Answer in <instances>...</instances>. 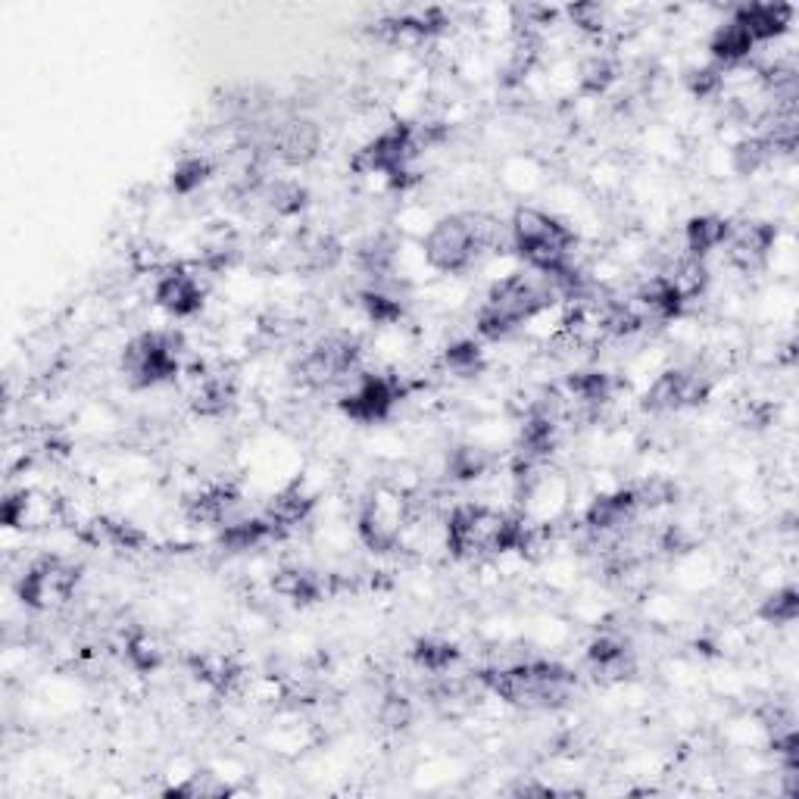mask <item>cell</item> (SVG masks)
I'll list each match as a JSON object with an SVG mask.
<instances>
[{
    "label": "cell",
    "mask_w": 799,
    "mask_h": 799,
    "mask_svg": "<svg viewBox=\"0 0 799 799\" xmlns=\"http://www.w3.org/2000/svg\"><path fill=\"white\" fill-rule=\"evenodd\" d=\"M447 366H450L453 372H459V375H472V372H478V366H481V350H478V344H472V341L453 344V347L447 350Z\"/></svg>",
    "instance_id": "obj_37"
},
{
    "label": "cell",
    "mask_w": 799,
    "mask_h": 799,
    "mask_svg": "<svg viewBox=\"0 0 799 799\" xmlns=\"http://www.w3.org/2000/svg\"><path fill=\"white\" fill-rule=\"evenodd\" d=\"M728 231L731 225L725 219H718V216H697V219H690L687 222V231H684V241H687V250L693 260H700V256H706L709 250L721 247L728 238Z\"/></svg>",
    "instance_id": "obj_18"
},
{
    "label": "cell",
    "mask_w": 799,
    "mask_h": 799,
    "mask_svg": "<svg viewBox=\"0 0 799 799\" xmlns=\"http://www.w3.org/2000/svg\"><path fill=\"white\" fill-rule=\"evenodd\" d=\"M79 584V569L63 559H41L25 572L19 584V597L32 609H57L63 606Z\"/></svg>",
    "instance_id": "obj_7"
},
{
    "label": "cell",
    "mask_w": 799,
    "mask_h": 799,
    "mask_svg": "<svg viewBox=\"0 0 799 799\" xmlns=\"http://www.w3.org/2000/svg\"><path fill=\"white\" fill-rule=\"evenodd\" d=\"M790 16L793 10L787 4H750V7H740L734 19L753 35V41H768L787 29Z\"/></svg>",
    "instance_id": "obj_16"
},
{
    "label": "cell",
    "mask_w": 799,
    "mask_h": 799,
    "mask_svg": "<svg viewBox=\"0 0 799 799\" xmlns=\"http://www.w3.org/2000/svg\"><path fill=\"white\" fill-rule=\"evenodd\" d=\"M690 88H693V94H700V97L718 91V88H721V72H718V69H700V72H693Z\"/></svg>",
    "instance_id": "obj_43"
},
{
    "label": "cell",
    "mask_w": 799,
    "mask_h": 799,
    "mask_svg": "<svg viewBox=\"0 0 799 799\" xmlns=\"http://www.w3.org/2000/svg\"><path fill=\"white\" fill-rule=\"evenodd\" d=\"M759 615L765 618V622H771V625H790V622H796V615H799L796 590L793 587H784V590H778V594H771L762 603Z\"/></svg>",
    "instance_id": "obj_27"
},
{
    "label": "cell",
    "mask_w": 799,
    "mask_h": 799,
    "mask_svg": "<svg viewBox=\"0 0 799 799\" xmlns=\"http://www.w3.org/2000/svg\"><path fill=\"white\" fill-rule=\"evenodd\" d=\"M553 431H556L553 419H547V416H534V419L525 425V431H522V444H525V450H531V453H547V450L553 447Z\"/></svg>",
    "instance_id": "obj_34"
},
{
    "label": "cell",
    "mask_w": 799,
    "mask_h": 799,
    "mask_svg": "<svg viewBox=\"0 0 799 799\" xmlns=\"http://www.w3.org/2000/svg\"><path fill=\"white\" fill-rule=\"evenodd\" d=\"M272 534V525L269 522H260V519H250V522H235L222 531V547H228L231 553H241V550H253L256 544H263V540Z\"/></svg>",
    "instance_id": "obj_24"
},
{
    "label": "cell",
    "mask_w": 799,
    "mask_h": 799,
    "mask_svg": "<svg viewBox=\"0 0 799 799\" xmlns=\"http://www.w3.org/2000/svg\"><path fill=\"white\" fill-rule=\"evenodd\" d=\"M419 153V135L412 125H394L388 132H381L366 150H359V157L353 166L359 172H384L391 175L394 182H400V175H406V163Z\"/></svg>",
    "instance_id": "obj_9"
},
{
    "label": "cell",
    "mask_w": 799,
    "mask_h": 799,
    "mask_svg": "<svg viewBox=\"0 0 799 799\" xmlns=\"http://www.w3.org/2000/svg\"><path fill=\"white\" fill-rule=\"evenodd\" d=\"M771 157H775V144L771 138H750V141H740L734 147V169L740 175H750L756 169H762Z\"/></svg>",
    "instance_id": "obj_26"
},
{
    "label": "cell",
    "mask_w": 799,
    "mask_h": 799,
    "mask_svg": "<svg viewBox=\"0 0 799 799\" xmlns=\"http://www.w3.org/2000/svg\"><path fill=\"white\" fill-rule=\"evenodd\" d=\"M640 303L647 306L653 316H659V319H672V316L681 313L684 297H681V291L675 288V281H672V278H668V275H656V278H650L647 285L640 288Z\"/></svg>",
    "instance_id": "obj_20"
},
{
    "label": "cell",
    "mask_w": 799,
    "mask_h": 799,
    "mask_svg": "<svg viewBox=\"0 0 799 799\" xmlns=\"http://www.w3.org/2000/svg\"><path fill=\"white\" fill-rule=\"evenodd\" d=\"M572 19L587 32H600L603 19H606V10L600 4H578V7H572Z\"/></svg>",
    "instance_id": "obj_41"
},
{
    "label": "cell",
    "mask_w": 799,
    "mask_h": 799,
    "mask_svg": "<svg viewBox=\"0 0 799 799\" xmlns=\"http://www.w3.org/2000/svg\"><path fill=\"white\" fill-rule=\"evenodd\" d=\"M406 525V503L394 491H375V497L363 506L359 515V537L375 553H391L400 544Z\"/></svg>",
    "instance_id": "obj_8"
},
{
    "label": "cell",
    "mask_w": 799,
    "mask_h": 799,
    "mask_svg": "<svg viewBox=\"0 0 799 799\" xmlns=\"http://www.w3.org/2000/svg\"><path fill=\"white\" fill-rule=\"evenodd\" d=\"M194 665H197V675L203 681H210L213 687H228L231 681H235V675H238V668L231 665V659L222 656V653H206Z\"/></svg>",
    "instance_id": "obj_32"
},
{
    "label": "cell",
    "mask_w": 799,
    "mask_h": 799,
    "mask_svg": "<svg viewBox=\"0 0 799 799\" xmlns=\"http://www.w3.org/2000/svg\"><path fill=\"white\" fill-rule=\"evenodd\" d=\"M306 203V191L297 182H278L272 188V206L278 213H297Z\"/></svg>",
    "instance_id": "obj_39"
},
{
    "label": "cell",
    "mask_w": 799,
    "mask_h": 799,
    "mask_svg": "<svg viewBox=\"0 0 799 799\" xmlns=\"http://www.w3.org/2000/svg\"><path fill=\"white\" fill-rule=\"evenodd\" d=\"M528 528L512 522L506 515L487 506H456L447 525V544L456 556H478V553H506L525 550Z\"/></svg>",
    "instance_id": "obj_2"
},
{
    "label": "cell",
    "mask_w": 799,
    "mask_h": 799,
    "mask_svg": "<svg viewBox=\"0 0 799 799\" xmlns=\"http://www.w3.org/2000/svg\"><path fill=\"white\" fill-rule=\"evenodd\" d=\"M628 656V647L618 637H597L594 643H590V650H587V659L594 662L597 668H603V672H615V668H622Z\"/></svg>",
    "instance_id": "obj_30"
},
{
    "label": "cell",
    "mask_w": 799,
    "mask_h": 799,
    "mask_svg": "<svg viewBox=\"0 0 799 799\" xmlns=\"http://www.w3.org/2000/svg\"><path fill=\"white\" fill-rule=\"evenodd\" d=\"M356 260L369 275H388L397 260V241L391 235H375L356 250Z\"/></svg>",
    "instance_id": "obj_22"
},
{
    "label": "cell",
    "mask_w": 799,
    "mask_h": 799,
    "mask_svg": "<svg viewBox=\"0 0 799 799\" xmlns=\"http://www.w3.org/2000/svg\"><path fill=\"white\" fill-rule=\"evenodd\" d=\"M753 47H756L753 35L746 32L737 19H731L728 25H721V29L712 35V44H709L712 57H715L718 63H737V60H743V57H750V50H753Z\"/></svg>",
    "instance_id": "obj_19"
},
{
    "label": "cell",
    "mask_w": 799,
    "mask_h": 799,
    "mask_svg": "<svg viewBox=\"0 0 799 799\" xmlns=\"http://www.w3.org/2000/svg\"><path fill=\"white\" fill-rule=\"evenodd\" d=\"M637 512V494L634 491H618V494H606L597 497L587 509V525L594 531H612L622 528L625 522H631V515Z\"/></svg>",
    "instance_id": "obj_17"
},
{
    "label": "cell",
    "mask_w": 799,
    "mask_h": 799,
    "mask_svg": "<svg viewBox=\"0 0 799 799\" xmlns=\"http://www.w3.org/2000/svg\"><path fill=\"white\" fill-rule=\"evenodd\" d=\"M450 469H453V475H456V478L469 481V478H478V475L487 469V459H484V453H481V450H472V447H459V450L453 453V459H450Z\"/></svg>",
    "instance_id": "obj_36"
},
{
    "label": "cell",
    "mask_w": 799,
    "mask_h": 799,
    "mask_svg": "<svg viewBox=\"0 0 799 799\" xmlns=\"http://www.w3.org/2000/svg\"><path fill=\"white\" fill-rule=\"evenodd\" d=\"M612 79H615V69H612L609 60H590V63L584 66V79H581V85H584V91H590V94H600V91H606V88L612 85Z\"/></svg>",
    "instance_id": "obj_40"
},
{
    "label": "cell",
    "mask_w": 799,
    "mask_h": 799,
    "mask_svg": "<svg viewBox=\"0 0 799 799\" xmlns=\"http://www.w3.org/2000/svg\"><path fill=\"white\" fill-rule=\"evenodd\" d=\"M122 369L132 378L138 388H150V384L169 381L178 372V338L163 331L141 334L125 347Z\"/></svg>",
    "instance_id": "obj_6"
},
{
    "label": "cell",
    "mask_w": 799,
    "mask_h": 799,
    "mask_svg": "<svg viewBox=\"0 0 799 799\" xmlns=\"http://www.w3.org/2000/svg\"><path fill=\"white\" fill-rule=\"evenodd\" d=\"M484 681L512 706H556L572 690V675L556 662H522L487 672Z\"/></svg>",
    "instance_id": "obj_5"
},
{
    "label": "cell",
    "mask_w": 799,
    "mask_h": 799,
    "mask_svg": "<svg viewBox=\"0 0 799 799\" xmlns=\"http://www.w3.org/2000/svg\"><path fill=\"white\" fill-rule=\"evenodd\" d=\"M210 172H213L210 160H203V157L182 160V163L175 166V172H172V188L178 194H191V191H197L206 182V178H210Z\"/></svg>",
    "instance_id": "obj_29"
},
{
    "label": "cell",
    "mask_w": 799,
    "mask_h": 799,
    "mask_svg": "<svg viewBox=\"0 0 799 799\" xmlns=\"http://www.w3.org/2000/svg\"><path fill=\"white\" fill-rule=\"evenodd\" d=\"M322 147V132H319V125L316 122H309V119H291L278 128V135H275V150H278V157L285 160V163H309L319 153Z\"/></svg>",
    "instance_id": "obj_15"
},
{
    "label": "cell",
    "mask_w": 799,
    "mask_h": 799,
    "mask_svg": "<svg viewBox=\"0 0 799 799\" xmlns=\"http://www.w3.org/2000/svg\"><path fill=\"white\" fill-rule=\"evenodd\" d=\"M378 718H381V725L384 728H391V731H400L409 725V718H412V706L406 697H400V693H391V697H384L381 709H378Z\"/></svg>",
    "instance_id": "obj_35"
},
{
    "label": "cell",
    "mask_w": 799,
    "mask_h": 799,
    "mask_svg": "<svg viewBox=\"0 0 799 799\" xmlns=\"http://www.w3.org/2000/svg\"><path fill=\"white\" fill-rule=\"evenodd\" d=\"M278 590L297 603H313L319 597V584L309 572H285V578L278 581Z\"/></svg>",
    "instance_id": "obj_33"
},
{
    "label": "cell",
    "mask_w": 799,
    "mask_h": 799,
    "mask_svg": "<svg viewBox=\"0 0 799 799\" xmlns=\"http://www.w3.org/2000/svg\"><path fill=\"white\" fill-rule=\"evenodd\" d=\"M497 228L481 216H447L425 238V260L437 272H462L494 244Z\"/></svg>",
    "instance_id": "obj_4"
},
{
    "label": "cell",
    "mask_w": 799,
    "mask_h": 799,
    "mask_svg": "<svg viewBox=\"0 0 799 799\" xmlns=\"http://www.w3.org/2000/svg\"><path fill=\"white\" fill-rule=\"evenodd\" d=\"M556 294L559 291L547 275H509L487 294L478 313V331L484 338H506L515 325L544 313Z\"/></svg>",
    "instance_id": "obj_1"
},
{
    "label": "cell",
    "mask_w": 799,
    "mask_h": 799,
    "mask_svg": "<svg viewBox=\"0 0 799 799\" xmlns=\"http://www.w3.org/2000/svg\"><path fill=\"white\" fill-rule=\"evenodd\" d=\"M128 659H132L141 672H150L153 665H157V653H153V647H147L144 640H132L128 643Z\"/></svg>",
    "instance_id": "obj_44"
},
{
    "label": "cell",
    "mask_w": 799,
    "mask_h": 799,
    "mask_svg": "<svg viewBox=\"0 0 799 799\" xmlns=\"http://www.w3.org/2000/svg\"><path fill=\"white\" fill-rule=\"evenodd\" d=\"M363 306H366V313L375 319V322H397L400 316H403V306L397 303V300H391V297H384V294H378V291H366L363 294Z\"/></svg>",
    "instance_id": "obj_38"
},
{
    "label": "cell",
    "mask_w": 799,
    "mask_h": 799,
    "mask_svg": "<svg viewBox=\"0 0 799 799\" xmlns=\"http://www.w3.org/2000/svg\"><path fill=\"white\" fill-rule=\"evenodd\" d=\"M412 659H416L425 668V672L441 675V672H447V668L459 659V650L453 647V643H447V640H419L416 650H412Z\"/></svg>",
    "instance_id": "obj_25"
},
{
    "label": "cell",
    "mask_w": 799,
    "mask_h": 799,
    "mask_svg": "<svg viewBox=\"0 0 799 799\" xmlns=\"http://www.w3.org/2000/svg\"><path fill=\"white\" fill-rule=\"evenodd\" d=\"M512 241L525 260L547 278H562L572 272L569 250L575 235L559 219L540 213V210H519L512 216Z\"/></svg>",
    "instance_id": "obj_3"
},
{
    "label": "cell",
    "mask_w": 799,
    "mask_h": 799,
    "mask_svg": "<svg viewBox=\"0 0 799 799\" xmlns=\"http://www.w3.org/2000/svg\"><path fill=\"white\" fill-rule=\"evenodd\" d=\"M397 403V391L388 378L366 375L356 388L341 400V409L356 422H381Z\"/></svg>",
    "instance_id": "obj_12"
},
{
    "label": "cell",
    "mask_w": 799,
    "mask_h": 799,
    "mask_svg": "<svg viewBox=\"0 0 799 799\" xmlns=\"http://www.w3.org/2000/svg\"><path fill=\"white\" fill-rule=\"evenodd\" d=\"M231 403V388L222 378H210L200 384V391L194 394V409L203 412V416H219Z\"/></svg>",
    "instance_id": "obj_28"
},
{
    "label": "cell",
    "mask_w": 799,
    "mask_h": 799,
    "mask_svg": "<svg viewBox=\"0 0 799 799\" xmlns=\"http://www.w3.org/2000/svg\"><path fill=\"white\" fill-rule=\"evenodd\" d=\"M569 388L578 400L584 403H603L609 397V388H612V381L609 375L603 372H578L569 378Z\"/></svg>",
    "instance_id": "obj_31"
},
{
    "label": "cell",
    "mask_w": 799,
    "mask_h": 799,
    "mask_svg": "<svg viewBox=\"0 0 799 799\" xmlns=\"http://www.w3.org/2000/svg\"><path fill=\"white\" fill-rule=\"evenodd\" d=\"M775 238H778V231L768 222H743L740 228H731L728 238H725L731 263L740 269H756L768 256Z\"/></svg>",
    "instance_id": "obj_13"
},
{
    "label": "cell",
    "mask_w": 799,
    "mask_h": 799,
    "mask_svg": "<svg viewBox=\"0 0 799 799\" xmlns=\"http://www.w3.org/2000/svg\"><path fill=\"white\" fill-rule=\"evenodd\" d=\"M313 509V500H309L300 487H294V491H288V494H281L275 503H272V509H269V525H272V531L275 528H291V525H300L303 519H306V512Z\"/></svg>",
    "instance_id": "obj_23"
},
{
    "label": "cell",
    "mask_w": 799,
    "mask_h": 799,
    "mask_svg": "<svg viewBox=\"0 0 799 799\" xmlns=\"http://www.w3.org/2000/svg\"><path fill=\"white\" fill-rule=\"evenodd\" d=\"M235 506V494L228 487H206L200 491L191 503H188V515L194 522H206V525H219L228 509Z\"/></svg>",
    "instance_id": "obj_21"
},
{
    "label": "cell",
    "mask_w": 799,
    "mask_h": 799,
    "mask_svg": "<svg viewBox=\"0 0 799 799\" xmlns=\"http://www.w3.org/2000/svg\"><path fill=\"white\" fill-rule=\"evenodd\" d=\"M107 534H110V540L116 547H125V550H132V547H138L141 544V531H135L132 525H119V522H110L107 525Z\"/></svg>",
    "instance_id": "obj_42"
},
{
    "label": "cell",
    "mask_w": 799,
    "mask_h": 799,
    "mask_svg": "<svg viewBox=\"0 0 799 799\" xmlns=\"http://www.w3.org/2000/svg\"><path fill=\"white\" fill-rule=\"evenodd\" d=\"M359 359V344L347 334H328L325 341H319L313 350L303 356L300 375L306 384L313 388H325V384L344 378Z\"/></svg>",
    "instance_id": "obj_10"
},
{
    "label": "cell",
    "mask_w": 799,
    "mask_h": 799,
    "mask_svg": "<svg viewBox=\"0 0 799 799\" xmlns=\"http://www.w3.org/2000/svg\"><path fill=\"white\" fill-rule=\"evenodd\" d=\"M709 397V378L700 372H684V369H672L653 381V388L643 397V406L653 412H665V409H681V406H693L703 403Z\"/></svg>",
    "instance_id": "obj_11"
},
{
    "label": "cell",
    "mask_w": 799,
    "mask_h": 799,
    "mask_svg": "<svg viewBox=\"0 0 799 799\" xmlns=\"http://www.w3.org/2000/svg\"><path fill=\"white\" fill-rule=\"evenodd\" d=\"M157 303L172 316H194L203 306V288L197 285V278L188 275L185 269H175L157 281V291H153Z\"/></svg>",
    "instance_id": "obj_14"
}]
</instances>
